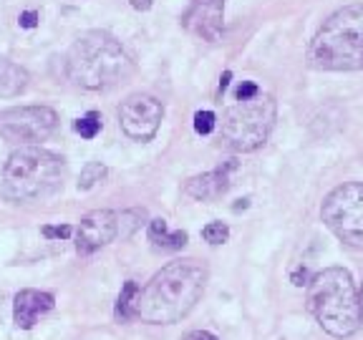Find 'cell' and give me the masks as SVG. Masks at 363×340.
<instances>
[{
    "label": "cell",
    "mask_w": 363,
    "mask_h": 340,
    "mask_svg": "<svg viewBox=\"0 0 363 340\" xmlns=\"http://www.w3.org/2000/svg\"><path fill=\"white\" fill-rule=\"evenodd\" d=\"M202 237H205V242H209V244H222V242H227V237H230V227L225 222H209L207 227L202 229Z\"/></svg>",
    "instance_id": "cell-20"
},
{
    "label": "cell",
    "mask_w": 363,
    "mask_h": 340,
    "mask_svg": "<svg viewBox=\"0 0 363 340\" xmlns=\"http://www.w3.org/2000/svg\"><path fill=\"white\" fill-rule=\"evenodd\" d=\"M106 177V167L101 162H91L83 167L81 171V179H79V189H91V187L101 182Z\"/></svg>",
    "instance_id": "cell-18"
},
{
    "label": "cell",
    "mask_w": 363,
    "mask_h": 340,
    "mask_svg": "<svg viewBox=\"0 0 363 340\" xmlns=\"http://www.w3.org/2000/svg\"><path fill=\"white\" fill-rule=\"evenodd\" d=\"M320 217L341 242L363 250V182H349L328 194Z\"/></svg>",
    "instance_id": "cell-7"
},
{
    "label": "cell",
    "mask_w": 363,
    "mask_h": 340,
    "mask_svg": "<svg viewBox=\"0 0 363 340\" xmlns=\"http://www.w3.org/2000/svg\"><path fill=\"white\" fill-rule=\"evenodd\" d=\"M28 71L13 61H8L0 56V96L3 98H10V96H18L25 91L28 86Z\"/></svg>",
    "instance_id": "cell-14"
},
{
    "label": "cell",
    "mask_w": 363,
    "mask_h": 340,
    "mask_svg": "<svg viewBox=\"0 0 363 340\" xmlns=\"http://www.w3.org/2000/svg\"><path fill=\"white\" fill-rule=\"evenodd\" d=\"M185 340H220L215 338L212 333H207V330H192V333H187Z\"/></svg>",
    "instance_id": "cell-25"
},
{
    "label": "cell",
    "mask_w": 363,
    "mask_h": 340,
    "mask_svg": "<svg viewBox=\"0 0 363 340\" xmlns=\"http://www.w3.org/2000/svg\"><path fill=\"white\" fill-rule=\"evenodd\" d=\"M59 126V116L48 106H21L0 111V136L6 141H43Z\"/></svg>",
    "instance_id": "cell-8"
},
{
    "label": "cell",
    "mask_w": 363,
    "mask_h": 340,
    "mask_svg": "<svg viewBox=\"0 0 363 340\" xmlns=\"http://www.w3.org/2000/svg\"><path fill=\"white\" fill-rule=\"evenodd\" d=\"M278 106L273 96H255L227 109L222 116V144L232 151H255L267 141L275 126Z\"/></svg>",
    "instance_id": "cell-6"
},
{
    "label": "cell",
    "mask_w": 363,
    "mask_h": 340,
    "mask_svg": "<svg viewBox=\"0 0 363 340\" xmlns=\"http://www.w3.org/2000/svg\"><path fill=\"white\" fill-rule=\"evenodd\" d=\"M152 3H154V0H132V6L136 8V10H149Z\"/></svg>",
    "instance_id": "cell-27"
},
{
    "label": "cell",
    "mask_w": 363,
    "mask_h": 340,
    "mask_svg": "<svg viewBox=\"0 0 363 340\" xmlns=\"http://www.w3.org/2000/svg\"><path fill=\"white\" fill-rule=\"evenodd\" d=\"M182 25L207 43L220 41L225 28V0H192L182 15Z\"/></svg>",
    "instance_id": "cell-11"
},
{
    "label": "cell",
    "mask_w": 363,
    "mask_h": 340,
    "mask_svg": "<svg viewBox=\"0 0 363 340\" xmlns=\"http://www.w3.org/2000/svg\"><path fill=\"white\" fill-rule=\"evenodd\" d=\"M194 131L207 136V134L215 131V114L212 111H197L194 114Z\"/></svg>",
    "instance_id": "cell-21"
},
{
    "label": "cell",
    "mask_w": 363,
    "mask_h": 340,
    "mask_svg": "<svg viewBox=\"0 0 363 340\" xmlns=\"http://www.w3.org/2000/svg\"><path fill=\"white\" fill-rule=\"evenodd\" d=\"M250 204V200H240V204H235V212H240V209H245Z\"/></svg>",
    "instance_id": "cell-29"
},
{
    "label": "cell",
    "mask_w": 363,
    "mask_h": 340,
    "mask_svg": "<svg viewBox=\"0 0 363 340\" xmlns=\"http://www.w3.org/2000/svg\"><path fill=\"white\" fill-rule=\"evenodd\" d=\"M66 159L41 147H21L8 156L0 192L10 202L48 200L63 187Z\"/></svg>",
    "instance_id": "cell-4"
},
{
    "label": "cell",
    "mask_w": 363,
    "mask_h": 340,
    "mask_svg": "<svg viewBox=\"0 0 363 340\" xmlns=\"http://www.w3.org/2000/svg\"><path fill=\"white\" fill-rule=\"evenodd\" d=\"M258 94H260L258 83H255V81H242L238 86V91H235V98H238V101H247V98H255Z\"/></svg>",
    "instance_id": "cell-22"
},
{
    "label": "cell",
    "mask_w": 363,
    "mask_h": 340,
    "mask_svg": "<svg viewBox=\"0 0 363 340\" xmlns=\"http://www.w3.org/2000/svg\"><path fill=\"white\" fill-rule=\"evenodd\" d=\"M358 295H361V310H363V282H361V290H358Z\"/></svg>",
    "instance_id": "cell-30"
},
{
    "label": "cell",
    "mask_w": 363,
    "mask_h": 340,
    "mask_svg": "<svg viewBox=\"0 0 363 340\" xmlns=\"http://www.w3.org/2000/svg\"><path fill=\"white\" fill-rule=\"evenodd\" d=\"M230 78H232V74H230V71H225L222 78H220V94H225V89H227V83H230Z\"/></svg>",
    "instance_id": "cell-28"
},
{
    "label": "cell",
    "mask_w": 363,
    "mask_h": 340,
    "mask_svg": "<svg viewBox=\"0 0 363 340\" xmlns=\"http://www.w3.org/2000/svg\"><path fill=\"white\" fill-rule=\"evenodd\" d=\"M293 285H298V288H303V285H311V280H308V273H305L303 267H300V270L293 275Z\"/></svg>",
    "instance_id": "cell-26"
},
{
    "label": "cell",
    "mask_w": 363,
    "mask_h": 340,
    "mask_svg": "<svg viewBox=\"0 0 363 340\" xmlns=\"http://www.w3.org/2000/svg\"><path fill=\"white\" fill-rule=\"evenodd\" d=\"M164 118L162 101L147 94H134L119 106V124L124 134L134 141H149L156 134Z\"/></svg>",
    "instance_id": "cell-9"
},
{
    "label": "cell",
    "mask_w": 363,
    "mask_h": 340,
    "mask_svg": "<svg viewBox=\"0 0 363 340\" xmlns=\"http://www.w3.org/2000/svg\"><path fill=\"white\" fill-rule=\"evenodd\" d=\"M235 169V162L225 164L220 169L207 171V174H197V177L187 179L185 192L192 197V200L202 202H215L220 200L227 189H230V171Z\"/></svg>",
    "instance_id": "cell-13"
},
{
    "label": "cell",
    "mask_w": 363,
    "mask_h": 340,
    "mask_svg": "<svg viewBox=\"0 0 363 340\" xmlns=\"http://www.w3.org/2000/svg\"><path fill=\"white\" fill-rule=\"evenodd\" d=\"M308 61L318 71L363 68V3L341 8L320 25L308 48Z\"/></svg>",
    "instance_id": "cell-5"
},
{
    "label": "cell",
    "mask_w": 363,
    "mask_h": 340,
    "mask_svg": "<svg viewBox=\"0 0 363 340\" xmlns=\"http://www.w3.org/2000/svg\"><path fill=\"white\" fill-rule=\"evenodd\" d=\"M149 240L154 242L156 250H182L187 244V232H182V229H177V232H169L167 229V222L164 220H152L149 222Z\"/></svg>",
    "instance_id": "cell-15"
},
{
    "label": "cell",
    "mask_w": 363,
    "mask_h": 340,
    "mask_svg": "<svg viewBox=\"0 0 363 340\" xmlns=\"http://www.w3.org/2000/svg\"><path fill=\"white\" fill-rule=\"evenodd\" d=\"M119 235V215L112 209H96L81 217V222L76 227V250L81 255L101 250L104 244L116 240Z\"/></svg>",
    "instance_id": "cell-10"
},
{
    "label": "cell",
    "mask_w": 363,
    "mask_h": 340,
    "mask_svg": "<svg viewBox=\"0 0 363 340\" xmlns=\"http://www.w3.org/2000/svg\"><path fill=\"white\" fill-rule=\"evenodd\" d=\"M308 310L333 338H349L361 328V295L353 277L343 267H328L313 275L308 285Z\"/></svg>",
    "instance_id": "cell-3"
},
{
    "label": "cell",
    "mask_w": 363,
    "mask_h": 340,
    "mask_svg": "<svg viewBox=\"0 0 363 340\" xmlns=\"http://www.w3.org/2000/svg\"><path fill=\"white\" fill-rule=\"evenodd\" d=\"M76 131L81 134L83 139H94L101 131V116L96 111H89L86 116H81L76 121Z\"/></svg>",
    "instance_id": "cell-19"
},
{
    "label": "cell",
    "mask_w": 363,
    "mask_h": 340,
    "mask_svg": "<svg viewBox=\"0 0 363 340\" xmlns=\"http://www.w3.org/2000/svg\"><path fill=\"white\" fill-rule=\"evenodd\" d=\"M61 66L68 81L83 91H109L134 74L132 56L104 30H89L76 38Z\"/></svg>",
    "instance_id": "cell-2"
},
{
    "label": "cell",
    "mask_w": 363,
    "mask_h": 340,
    "mask_svg": "<svg viewBox=\"0 0 363 340\" xmlns=\"http://www.w3.org/2000/svg\"><path fill=\"white\" fill-rule=\"evenodd\" d=\"M136 293H139V288H136V282H126L124 290H121L119 295V303H116V310H114V315H116V320H129L134 318V297H136Z\"/></svg>",
    "instance_id": "cell-17"
},
{
    "label": "cell",
    "mask_w": 363,
    "mask_h": 340,
    "mask_svg": "<svg viewBox=\"0 0 363 340\" xmlns=\"http://www.w3.org/2000/svg\"><path fill=\"white\" fill-rule=\"evenodd\" d=\"M41 232H43V237H48V240H66V237H71L74 229L68 227V224H61V227H43Z\"/></svg>",
    "instance_id": "cell-23"
},
{
    "label": "cell",
    "mask_w": 363,
    "mask_h": 340,
    "mask_svg": "<svg viewBox=\"0 0 363 340\" xmlns=\"http://www.w3.org/2000/svg\"><path fill=\"white\" fill-rule=\"evenodd\" d=\"M21 25H23V28H36V25H38V13H33V10L23 13L21 15Z\"/></svg>",
    "instance_id": "cell-24"
},
{
    "label": "cell",
    "mask_w": 363,
    "mask_h": 340,
    "mask_svg": "<svg viewBox=\"0 0 363 340\" xmlns=\"http://www.w3.org/2000/svg\"><path fill=\"white\" fill-rule=\"evenodd\" d=\"M209 270L194 257L174 259L162 267L134 297V318H141L152 326H172L187 318L200 303L207 288Z\"/></svg>",
    "instance_id": "cell-1"
},
{
    "label": "cell",
    "mask_w": 363,
    "mask_h": 340,
    "mask_svg": "<svg viewBox=\"0 0 363 340\" xmlns=\"http://www.w3.org/2000/svg\"><path fill=\"white\" fill-rule=\"evenodd\" d=\"M53 300L51 293H43V290H21L13 300V320L21 330H30L36 326V320L45 312L53 310Z\"/></svg>",
    "instance_id": "cell-12"
},
{
    "label": "cell",
    "mask_w": 363,
    "mask_h": 340,
    "mask_svg": "<svg viewBox=\"0 0 363 340\" xmlns=\"http://www.w3.org/2000/svg\"><path fill=\"white\" fill-rule=\"evenodd\" d=\"M144 220H147V212H144V209H126V212H121L119 215V235L116 237L129 240V237L144 224Z\"/></svg>",
    "instance_id": "cell-16"
}]
</instances>
